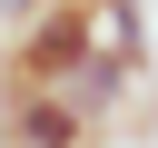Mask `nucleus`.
<instances>
[{
    "mask_svg": "<svg viewBox=\"0 0 158 148\" xmlns=\"http://www.w3.org/2000/svg\"><path fill=\"white\" fill-rule=\"evenodd\" d=\"M99 49V10L89 0H40L10 49H0V99H30V89H69V69Z\"/></svg>",
    "mask_w": 158,
    "mask_h": 148,
    "instance_id": "f257e3e1",
    "label": "nucleus"
},
{
    "mask_svg": "<svg viewBox=\"0 0 158 148\" xmlns=\"http://www.w3.org/2000/svg\"><path fill=\"white\" fill-rule=\"evenodd\" d=\"M0 138L10 148H99V128L59 99V89H30V99H0Z\"/></svg>",
    "mask_w": 158,
    "mask_h": 148,
    "instance_id": "f03ea898",
    "label": "nucleus"
},
{
    "mask_svg": "<svg viewBox=\"0 0 158 148\" xmlns=\"http://www.w3.org/2000/svg\"><path fill=\"white\" fill-rule=\"evenodd\" d=\"M128 89H138V69H118L109 49H89V59L69 69V89H59V99H69V109H79L89 128H109V118L128 109Z\"/></svg>",
    "mask_w": 158,
    "mask_h": 148,
    "instance_id": "7ed1b4c3",
    "label": "nucleus"
},
{
    "mask_svg": "<svg viewBox=\"0 0 158 148\" xmlns=\"http://www.w3.org/2000/svg\"><path fill=\"white\" fill-rule=\"evenodd\" d=\"M30 10H40V0H0V20H10V30H20V20H30Z\"/></svg>",
    "mask_w": 158,
    "mask_h": 148,
    "instance_id": "20e7f679",
    "label": "nucleus"
}]
</instances>
